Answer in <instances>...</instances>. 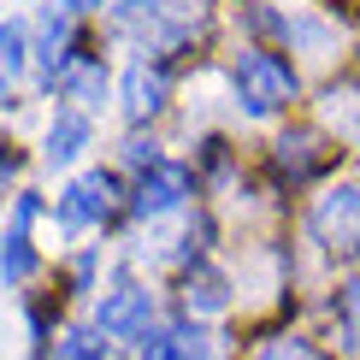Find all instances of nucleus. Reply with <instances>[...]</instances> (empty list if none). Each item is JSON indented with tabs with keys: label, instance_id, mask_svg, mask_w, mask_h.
<instances>
[{
	"label": "nucleus",
	"instance_id": "nucleus-1",
	"mask_svg": "<svg viewBox=\"0 0 360 360\" xmlns=\"http://www.w3.org/2000/svg\"><path fill=\"white\" fill-rule=\"evenodd\" d=\"M231 89H236V107H243L248 118H272L295 101V65L272 48H243L231 65Z\"/></svg>",
	"mask_w": 360,
	"mask_h": 360
},
{
	"label": "nucleus",
	"instance_id": "nucleus-2",
	"mask_svg": "<svg viewBox=\"0 0 360 360\" xmlns=\"http://www.w3.org/2000/svg\"><path fill=\"white\" fill-rule=\"evenodd\" d=\"M307 231L325 254H360V184H337L313 201Z\"/></svg>",
	"mask_w": 360,
	"mask_h": 360
},
{
	"label": "nucleus",
	"instance_id": "nucleus-3",
	"mask_svg": "<svg viewBox=\"0 0 360 360\" xmlns=\"http://www.w3.org/2000/svg\"><path fill=\"white\" fill-rule=\"evenodd\" d=\"M95 331L118 337V342H148L154 337V290H142V283H118V290H107L101 307H95Z\"/></svg>",
	"mask_w": 360,
	"mask_h": 360
},
{
	"label": "nucleus",
	"instance_id": "nucleus-4",
	"mask_svg": "<svg viewBox=\"0 0 360 360\" xmlns=\"http://www.w3.org/2000/svg\"><path fill=\"white\" fill-rule=\"evenodd\" d=\"M112 207H118L112 172H83L77 184L59 195V224H65V231H101V224L112 219Z\"/></svg>",
	"mask_w": 360,
	"mask_h": 360
},
{
	"label": "nucleus",
	"instance_id": "nucleus-5",
	"mask_svg": "<svg viewBox=\"0 0 360 360\" xmlns=\"http://www.w3.org/2000/svg\"><path fill=\"white\" fill-rule=\"evenodd\" d=\"M189 195H195V172L160 160L154 172H142L136 195H130V213H136V219H166V213H177V207L189 201Z\"/></svg>",
	"mask_w": 360,
	"mask_h": 360
},
{
	"label": "nucleus",
	"instance_id": "nucleus-6",
	"mask_svg": "<svg viewBox=\"0 0 360 360\" xmlns=\"http://www.w3.org/2000/svg\"><path fill=\"white\" fill-rule=\"evenodd\" d=\"M41 201L36 195H18V207H12V224L6 236H0V283H24L36 272V243H30V224H36Z\"/></svg>",
	"mask_w": 360,
	"mask_h": 360
},
{
	"label": "nucleus",
	"instance_id": "nucleus-7",
	"mask_svg": "<svg viewBox=\"0 0 360 360\" xmlns=\"http://www.w3.org/2000/svg\"><path fill=\"white\" fill-rule=\"evenodd\" d=\"M77 59V30H71V12L65 6H41V24H36V65H41V77H59V71Z\"/></svg>",
	"mask_w": 360,
	"mask_h": 360
},
{
	"label": "nucleus",
	"instance_id": "nucleus-8",
	"mask_svg": "<svg viewBox=\"0 0 360 360\" xmlns=\"http://www.w3.org/2000/svg\"><path fill=\"white\" fill-rule=\"evenodd\" d=\"M166 95H172V71L160 59H136L124 71V118L130 124H148V118L166 107Z\"/></svg>",
	"mask_w": 360,
	"mask_h": 360
},
{
	"label": "nucleus",
	"instance_id": "nucleus-9",
	"mask_svg": "<svg viewBox=\"0 0 360 360\" xmlns=\"http://www.w3.org/2000/svg\"><path fill=\"white\" fill-rule=\"evenodd\" d=\"M142 360H207V331L195 319L160 325V331L142 342Z\"/></svg>",
	"mask_w": 360,
	"mask_h": 360
},
{
	"label": "nucleus",
	"instance_id": "nucleus-10",
	"mask_svg": "<svg viewBox=\"0 0 360 360\" xmlns=\"http://www.w3.org/2000/svg\"><path fill=\"white\" fill-rule=\"evenodd\" d=\"M53 89L71 101V107H101V95H107V65H101L95 53H77V59L53 77Z\"/></svg>",
	"mask_w": 360,
	"mask_h": 360
},
{
	"label": "nucleus",
	"instance_id": "nucleus-11",
	"mask_svg": "<svg viewBox=\"0 0 360 360\" xmlns=\"http://www.w3.org/2000/svg\"><path fill=\"white\" fill-rule=\"evenodd\" d=\"M95 142V124H89L83 112H53V124H48V166H71V160L83 154V148Z\"/></svg>",
	"mask_w": 360,
	"mask_h": 360
},
{
	"label": "nucleus",
	"instance_id": "nucleus-12",
	"mask_svg": "<svg viewBox=\"0 0 360 360\" xmlns=\"http://www.w3.org/2000/svg\"><path fill=\"white\" fill-rule=\"evenodd\" d=\"M36 59V41H30V24L24 18H6L0 24V83H18L24 77V65Z\"/></svg>",
	"mask_w": 360,
	"mask_h": 360
},
{
	"label": "nucleus",
	"instance_id": "nucleus-13",
	"mask_svg": "<svg viewBox=\"0 0 360 360\" xmlns=\"http://www.w3.org/2000/svg\"><path fill=\"white\" fill-rule=\"evenodd\" d=\"M278 166L290 172V177L319 172V166H325V142H319V130H290V136H278Z\"/></svg>",
	"mask_w": 360,
	"mask_h": 360
},
{
	"label": "nucleus",
	"instance_id": "nucleus-14",
	"mask_svg": "<svg viewBox=\"0 0 360 360\" xmlns=\"http://www.w3.org/2000/svg\"><path fill=\"white\" fill-rule=\"evenodd\" d=\"M184 302H189V313H219V307H231V290H224V278L213 266H195L184 278Z\"/></svg>",
	"mask_w": 360,
	"mask_h": 360
},
{
	"label": "nucleus",
	"instance_id": "nucleus-15",
	"mask_svg": "<svg viewBox=\"0 0 360 360\" xmlns=\"http://www.w3.org/2000/svg\"><path fill=\"white\" fill-rule=\"evenodd\" d=\"M48 360H107V337H101L95 325H77V331H65L53 342Z\"/></svg>",
	"mask_w": 360,
	"mask_h": 360
},
{
	"label": "nucleus",
	"instance_id": "nucleus-16",
	"mask_svg": "<svg viewBox=\"0 0 360 360\" xmlns=\"http://www.w3.org/2000/svg\"><path fill=\"white\" fill-rule=\"evenodd\" d=\"M337 325H342V342H360V278L337 290Z\"/></svg>",
	"mask_w": 360,
	"mask_h": 360
},
{
	"label": "nucleus",
	"instance_id": "nucleus-17",
	"mask_svg": "<svg viewBox=\"0 0 360 360\" xmlns=\"http://www.w3.org/2000/svg\"><path fill=\"white\" fill-rule=\"evenodd\" d=\"M254 360H325L319 349H313L307 337H272V342H260V354Z\"/></svg>",
	"mask_w": 360,
	"mask_h": 360
},
{
	"label": "nucleus",
	"instance_id": "nucleus-18",
	"mask_svg": "<svg viewBox=\"0 0 360 360\" xmlns=\"http://www.w3.org/2000/svg\"><path fill=\"white\" fill-rule=\"evenodd\" d=\"M59 6H65V12H101L107 0H59Z\"/></svg>",
	"mask_w": 360,
	"mask_h": 360
}]
</instances>
